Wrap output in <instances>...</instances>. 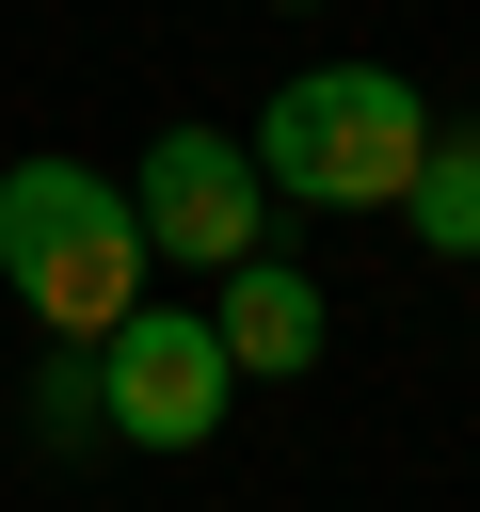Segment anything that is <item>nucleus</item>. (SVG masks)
<instances>
[{"label": "nucleus", "instance_id": "f257e3e1", "mask_svg": "<svg viewBox=\"0 0 480 512\" xmlns=\"http://www.w3.org/2000/svg\"><path fill=\"white\" fill-rule=\"evenodd\" d=\"M144 208L96 160H0V288L32 304V336H112L144 304Z\"/></svg>", "mask_w": 480, "mask_h": 512}, {"label": "nucleus", "instance_id": "f03ea898", "mask_svg": "<svg viewBox=\"0 0 480 512\" xmlns=\"http://www.w3.org/2000/svg\"><path fill=\"white\" fill-rule=\"evenodd\" d=\"M240 144H256L272 208H400V176H416L432 112H416V80H400V64H288V80H272V112H256Z\"/></svg>", "mask_w": 480, "mask_h": 512}, {"label": "nucleus", "instance_id": "7ed1b4c3", "mask_svg": "<svg viewBox=\"0 0 480 512\" xmlns=\"http://www.w3.org/2000/svg\"><path fill=\"white\" fill-rule=\"evenodd\" d=\"M96 416H112V448H208V432L240 416L224 320H208V304H128V320L96 336Z\"/></svg>", "mask_w": 480, "mask_h": 512}, {"label": "nucleus", "instance_id": "20e7f679", "mask_svg": "<svg viewBox=\"0 0 480 512\" xmlns=\"http://www.w3.org/2000/svg\"><path fill=\"white\" fill-rule=\"evenodd\" d=\"M128 208H144V256L160 272H224V256L272 240V176H256L240 128H160L128 160Z\"/></svg>", "mask_w": 480, "mask_h": 512}, {"label": "nucleus", "instance_id": "39448f33", "mask_svg": "<svg viewBox=\"0 0 480 512\" xmlns=\"http://www.w3.org/2000/svg\"><path fill=\"white\" fill-rule=\"evenodd\" d=\"M208 320H224L240 384H304V368L336 352V304H320V272H304V256H272V240L208 272Z\"/></svg>", "mask_w": 480, "mask_h": 512}, {"label": "nucleus", "instance_id": "423d86ee", "mask_svg": "<svg viewBox=\"0 0 480 512\" xmlns=\"http://www.w3.org/2000/svg\"><path fill=\"white\" fill-rule=\"evenodd\" d=\"M400 224H416V256H464V272H480V128H432V144H416Z\"/></svg>", "mask_w": 480, "mask_h": 512}, {"label": "nucleus", "instance_id": "0eeeda50", "mask_svg": "<svg viewBox=\"0 0 480 512\" xmlns=\"http://www.w3.org/2000/svg\"><path fill=\"white\" fill-rule=\"evenodd\" d=\"M32 432H48V448H112V416H96V336H48V352H32Z\"/></svg>", "mask_w": 480, "mask_h": 512}, {"label": "nucleus", "instance_id": "6e6552de", "mask_svg": "<svg viewBox=\"0 0 480 512\" xmlns=\"http://www.w3.org/2000/svg\"><path fill=\"white\" fill-rule=\"evenodd\" d=\"M272 16H320V0H272Z\"/></svg>", "mask_w": 480, "mask_h": 512}]
</instances>
